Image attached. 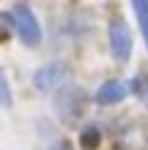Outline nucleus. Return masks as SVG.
I'll use <instances>...</instances> for the list:
<instances>
[{"label":"nucleus","instance_id":"nucleus-2","mask_svg":"<svg viewBox=\"0 0 148 150\" xmlns=\"http://www.w3.org/2000/svg\"><path fill=\"white\" fill-rule=\"evenodd\" d=\"M110 55L115 63H126L132 57V30L124 16H112L110 22Z\"/></svg>","mask_w":148,"mask_h":150},{"label":"nucleus","instance_id":"nucleus-5","mask_svg":"<svg viewBox=\"0 0 148 150\" xmlns=\"http://www.w3.org/2000/svg\"><path fill=\"white\" fill-rule=\"evenodd\" d=\"M126 93H129V85H124L121 79H107V82H102L99 85V90H96V104H102V107H110V104H121L126 98Z\"/></svg>","mask_w":148,"mask_h":150},{"label":"nucleus","instance_id":"nucleus-11","mask_svg":"<svg viewBox=\"0 0 148 150\" xmlns=\"http://www.w3.org/2000/svg\"><path fill=\"white\" fill-rule=\"evenodd\" d=\"M49 150H71V147H69V145H66V142H55V145H52V147H49Z\"/></svg>","mask_w":148,"mask_h":150},{"label":"nucleus","instance_id":"nucleus-7","mask_svg":"<svg viewBox=\"0 0 148 150\" xmlns=\"http://www.w3.org/2000/svg\"><path fill=\"white\" fill-rule=\"evenodd\" d=\"M137 14V22H140V30H143V38L148 44V0H129Z\"/></svg>","mask_w":148,"mask_h":150},{"label":"nucleus","instance_id":"nucleus-10","mask_svg":"<svg viewBox=\"0 0 148 150\" xmlns=\"http://www.w3.org/2000/svg\"><path fill=\"white\" fill-rule=\"evenodd\" d=\"M11 28H14L11 16L0 11V44H3V41H8V36H11Z\"/></svg>","mask_w":148,"mask_h":150},{"label":"nucleus","instance_id":"nucleus-3","mask_svg":"<svg viewBox=\"0 0 148 150\" xmlns=\"http://www.w3.org/2000/svg\"><path fill=\"white\" fill-rule=\"evenodd\" d=\"M85 104H88V96H85L77 85H69V87H63V90L58 93L55 109H58V115H60L63 120H77V117L82 115Z\"/></svg>","mask_w":148,"mask_h":150},{"label":"nucleus","instance_id":"nucleus-4","mask_svg":"<svg viewBox=\"0 0 148 150\" xmlns=\"http://www.w3.org/2000/svg\"><path fill=\"white\" fill-rule=\"evenodd\" d=\"M66 76H69V66L63 63V60H52V63L41 66L39 71H36V87H39L41 93L55 90V87L63 82Z\"/></svg>","mask_w":148,"mask_h":150},{"label":"nucleus","instance_id":"nucleus-9","mask_svg":"<svg viewBox=\"0 0 148 150\" xmlns=\"http://www.w3.org/2000/svg\"><path fill=\"white\" fill-rule=\"evenodd\" d=\"M11 104H14V93H11V85H8V79H6V71L0 68V107L11 109Z\"/></svg>","mask_w":148,"mask_h":150},{"label":"nucleus","instance_id":"nucleus-8","mask_svg":"<svg viewBox=\"0 0 148 150\" xmlns=\"http://www.w3.org/2000/svg\"><path fill=\"white\" fill-rule=\"evenodd\" d=\"M129 90H132L137 98H140L145 104V109H148V76H132V82H129Z\"/></svg>","mask_w":148,"mask_h":150},{"label":"nucleus","instance_id":"nucleus-6","mask_svg":"<svg viewBox=\"0 0 148 150\" xmlns=\"http://www.w3.org/2000/svg\"><path fill=\"white\" fill-rule=\"evenodd\" d=\"M80 145L85 150H96L102 145V131H99V126H85L82 134H80Z\"/></svg>","mask_w":148,"mask_h":150},{"label":"nucleus","instance_id":"nucleus-1","mask_svg":"<svg viewBox=\"0 0 148 150\" xmlns=\"http://www.w3.org/2000/svg\"><path fill=\"white\" fill-rule=\"evenodd\" d=\"M11 22H14V30L25 47H39L41 44V25L28 6H16L11 11Z\"/></svg>","mask_w":148,"mask_h":150}]
</instances>
